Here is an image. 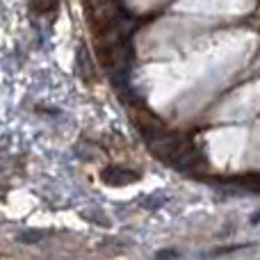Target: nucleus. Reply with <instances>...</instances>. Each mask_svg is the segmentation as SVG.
I'll use <instances>...</instances> for the list:
<instances>
[{
	"label": "nucleus",
	"instance_id": "2",
	"mask_svg": "<svg viewBox=\"0 0 260 260\" xmlns=\"http://www.w3.org/2000/svg\"><path fill=\"white\" fill-rule=\"evenodd\" d=\"M57 7V0H30V9L32 12H39V14H46L50 9Z\"/></svg>",
	"mask_w": 260,
	"mask_h": 260
},
{
	"label": "nucleus",
	"instance_id": "1",
	"mask_svg": "<svg viewBox=\"0 0 260 260\" xmlns=\"http://www.w3.org/2000/svg\"><path fill=\"white\" fill-rule=\"evenodd\" d=\"M139 176L130 169H121V167H108L103 171V180L108 185H128V183H135Z\"/></svg>",
	"mask_w": 260,
	"mask_h": 260
},
{
	"label": "nucleus",
	"instance_id": "3",
	"mask_svg": "<svg viewBox=\"0 0 260 260\" xmlns=\"http://www.w3.org/2000/svg\"><path fill=\"white\" fill-rule=\"evenodd\" d=\"M44 238V233H23L21 240L23 242H35V240H41Z\"/></svg>",
	"mask_w": 260,
	"mask_h": 260
}]
</instances>
